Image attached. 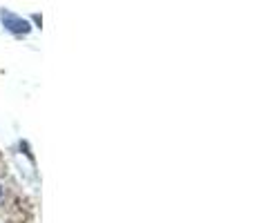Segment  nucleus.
<instances>
[{
	"instance_id": "1",
	"label": "nucleus",
	"mask_w": 255,
	"mask_h": 223,
	"mask_svg": "<svg viewBox=\"0 0 255 223\" xmlns=\"http://www.w3.org/2000/svg\"><path fill=\"white\" fill-rule=\"evenodd\" d=\"M0 20H2V25L7 27L9 31H13V34H29V29H31L29 22L13 16V13H9V11H0Z\"/></svg>"
}]
</instances>
